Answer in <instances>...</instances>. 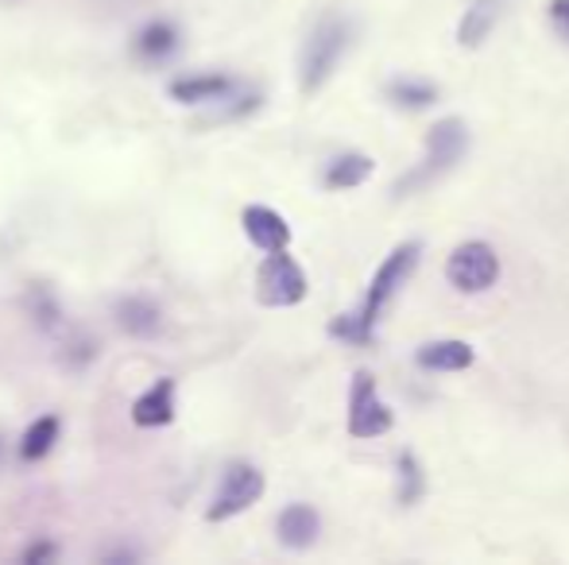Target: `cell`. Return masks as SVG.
<instances>
[{"mask_svg":"<svg viewBox=\"0 0 569 565\" xmlns=\"http://www.w3.org/2000/svg\"><path fill=\"white\" fill-rule=\"evenodd\" d=\"M182 51V28L171 20V16H151L128 39V54H132L140 67L159 70L167 62H174V54Z\"/></svg>","mask_w":569,"mask_h":565,"instance_id":"cell-8","label":"cell"},{"mask_svg":"<svg viewBox=\"0 0 569 565\" xmlns=\"http://www.w3.org/2000/svg\"><path fill=\"white\" fill-rule=\"evenodd\" d=\"M446 280L461 294H485L500 283V256H496L492 244L465 241L446 260Z\"/></svg>","mask_w":569,"mask_h":565,"instance_id":"cell-5","label":"cell"},{"mask_svg":"<svg viewBox=\"0 0 569 565\" xmlns=\"http://www.w3.org/2000/svg\"><path fill=\"white\" fill-rule=\"evenodd\" d=\"M352 47V20L341 12H326L322 20L310 28L307 43H302L299 54V90L318 93L333 74H338L341 59L349 54Z\"/></svg>","mask_w":569,"mask_h":565,"instance_id":"cell-2","label":"cell"},{"mask_svg":"<svg viewBox=\"0 0 569 565\" xmlns=\"http://www.w3.org/2000/svg\"><path fill=\"white\" fill-rule=\"evenodd\" d=\"M174 418V380L163 376L132 403V423L140 430H156V426H167Z\"/></svg>","mask_w":569,"mask_h":565,"instance_id":"cell-15","label":"cell"},{"mask_svg":"<svg viewBox=\"0 0 569 565\" xmlns=\"http://www.w3.org/2000/svg\"><path fill=\"white\" fill-rule=\"evenodd\" d=\"M376 174V159L365 155V151H341L326 163L322 171V186L326 190H357L365 186L368 179Z\"/></svg>","mask_w":569,"mask_h":565,"instance_id":"cell-16","label":"cell"},{"mask_svg":"<svg viewBox=\"0 0 569 565\" xmlns=\"http://www.w3.org/2000/svg\"><path fill=\"white\" fill-rule=\"evenodd\" d=\"M240 90V82L232 74H218V70H206V74H182L167 82V93L179 105H210L218 109L221 101H229Z\"/></svg>","mask_w":569,"mask_h":565,"instance_id":"cell-9","label":"cell"},{"mask_svg":"<svg viewBox=\"0 0 569 565\" xmlns=\"http://www.w3.org/2000/svg\"><path fill=\"white\" fill-rule=\"evenodd\" d=\"M59 434H62V423H59V415H43V418H36L28 430H23V437H20V461H43L47 453L54 450V442H59Z\"/></svg>","mask_w":569,"mask_h":565,"instance_id":"cell-18","label":"cell"},{"mask_svg":"<svg viewBox=\"0 0 569 565\" xmlns=\"http://www.w3.org/2000/svg\"><path fill=\"white\" fill-rule=\"evenodd\" d=\"M503 12H508V0H472V4L465 8L461 23H457V43H461L465 51L485 47L488 39H492L496 23L503 20Z\"/></svg>","mask_w":569,"mask_h":565,"instance_id":"cell-13","label":"cell"},{"mask_svg":"<svg viewBox=\"0 0 569 565\" xmlns=\"http://www.w3.org/2000/svg\"><path fill=\"white\" fill-rule=\"evenodd\" d=\"M465 151H469V124H465L461 117H442V121H435L427 132V155H422V163L415 167V171H407L403 179L396 182V194L407 198V194H415V190H427L430 182H438L446 171H453V167L461 163Z\"/></svg>","mask_w":569,"mask_h":565,"instance_id":"cell-3","label":"cell"},{"mask_svg":"<svg viewBox=\"0 0 569 565\" xmlns=\"http://www.w3.org/2000/svg\"><path fill=\"white\" fill-rule=\"evenodd\" d=\"M547 12H550V23H555V31L569 43V0H550Z\"/></svg>","mask_w":569,"mask_h":565,"instance_id":"cell-22","label":"cell"},{"mask_svg":"<svg viewBox=\"0 0 569 565\" xmlns=\"http://www.w3.org/2000/svg\"><path fill=\"white\" fill-rule=\"evenodd\" d=\"M54 554H59L54 546H31V551L23 554V558H28V562H43V558H54Z\"/></svg>","mask_w":569,"mask_h":565,"instance_id":"cell-23","label":"cell"},{"mask_svg":"<svg viewBox=\"0 0 569 565\" xmlns=\"http://www.w3.org/2000/svg\"><path fill=\"white\" fill-rule=\"evenodd\" d=\"M422 260V244L419 241H403L396 244V249L383 256V264L376 268L372 283H368L365 291V302H360L357 310H349V314L333 317L330 333L338 341H349V345H372L376 341V325H380V314L391 306V299H396L399 291H403V283L415 275V268H419Z\"/></svg>","mask_w":569,"mask_h":565,"instance_id":"cell-1","label":"cell"},{"mask_svg":"<svg viewBox=\"0 0 569 565\" xmlns=\"http://www.w3.org/2000/svg\"><path fill=\"white\" fill-rule=\"evenodd\" d=\"M263 488H268V481H263V473L252 465V461H232L226 473H221V488H218V496H213L206 519L226 523L232 515L248 512V507L263 496Z\"/></svg>","mask_w":569,"mask_h":565,"instance_id":"cell-6","label":"cell"},{"mask_svg":"<svg viewBox=\"0 0 569 565\" xmlns=\"http://www.w3.org/2000/svg\"><path fill=\"white\" fill-rule=\"evenodd\" d=\"M0 468H4V434H0Z\"/></svg>","mask_w":569,"mask_h":565,"instance_id":"cell-24","label":"cell"},{"mask_svg":"<svg viewBox=\"0 0 569 565\" xmlns=\"http://www.w3.org/2000/svg\"><path fill=\"white\" fill-rule=\"evenodd\" d=\"M59 333H62L59 361H62V369H67V372H86L93 361H98V341H93L86 330H70V325H62Z\"/></svg>","mask_w":569,"mask_h":565,"instance_id":"cell-19","label":"cell"},{"mask_svg":"<svg viewBox=\"0 0 569 565\" xmlns=\"http://www.w3.org/2000/svg\"><path fill=\"white\" fill-rule=\"evenodd\" d=\"M310 283L302 264L291 256L287 249L279 252H263V264L256 272V299L271 310H287V306H299L307 299Z\"/></svg>","mask_w":569,"mask_h":565,"instance_id":"cell-4","label":"cell"},{"mask_svg":"<svg viewBox=\"0 0 569 565\" xmlns=\"http://www.w3.org/2000/svg\"><path fill=\"white\" fill-rule=\"evenodd\" d=\"M383 98L391 101L396 109H403V113H422V109H430L438 101V85L430 82V78H391L388 85H383Z\"/></svg>","mask_w":569,"mask_h":565,"instance_id":"cell-17","label":"cell"},{"mask_svg":"<svg viewBox=\"0 0 569 565\" xmlns=\"http://www.w3.org/2000/svg\"><path fill=\"white\" fill-rule=\"evenodd\" d=\"M0 4H20V0H0Z\"/></svg>","mask_w":569,"mask_h":565,"instance_id":"cell-25","label":"cell"},{"mask_svg":"<svg viewBox=\"0 0 569 565\" xmlns=\"http://www.w3.org/2000/svg\"><path fill=\"white\" fill-rule=\"evenodd\" d=\"M396 473H399V504L415 507L422 496H427V473H422V461L415 457L411 450H403L396 461Z\"/></svg>","mask_w":569,"mask_h":565,"instance_id":"cell-21","label":"cell"},{"mask_svg":"<svg viewBox=\"0 0 569 565\" xmlns=\"http://www.w3.org/2000/svg\"><path fill=\"white\" fill-rule=\"evenodd\" d=\"M322 535V515L310 504H287L276 519V538L287 551H310Z\"/></svg>","mask_w":569,"mask_h":565,"instance_id":"cell-12","label":"cell"},{"mask_svg":"<svg viewBox=\"0 0 569 565\" xmlns=\"http://www.w3.org/2000/svg\"><path fill=\"white\" fill-rule=\"evenodd\" d=\"M472 361H477V349L461 337L427 341V345H419V353H415V364L427 372H465V369H472Z\"/></svg>","mask_w":569,"mask_h":565,"instance_id":"cell-14","label":"cell"},{"mask_svg":"<svg viewBox=\"0 0 569 565\" xmlns=\"http://www.w3.org/2000/svg\"><path fill=\"white\" fill-rule=\"evenodd\" d=\"M113 322L120 333H128L132 341H156L163 333V306L148 294H124L113 306Z\"/></svg>","mask_w":569,"mask_h":565,"instance_id":"cell-10","label":"cell"},{"mask_svg":"<svg viewBox=\"0 0 569 565\" xmlns=\"http://www.w3.org/2000/svg\"><path fill=\"white\" fill-rule=\"evenodd\" d=\"M28 310L36 317V325L43 333H59L67 325V314H62V302L51 286H31L28 291Z\"/></svg>","mask_w":569,"mask_h":565,"instance_id":"cell-20","label":"cell"},{"mask_svg":"<svg viewBox=\"0 0 569 565\" xmlns=\"http://www.w3.org/2000/svg\"><path fill=\"white\" fill-rule=\"evenodd\" d=\"M240 225H244V236L260 252H279L291 244V225H287L283 213L271 210V205H248V210L240 213Z\"/></svg>","mask_w":569,"mask_h":565,"instance_id":"cell-11","label":"cell"},{"mask_svg":"<svg viewBox=\"0 0 569 565\" xmlns=\"http://www.w3.org/2000/svg\"><path fill=\"white\" fill-rule=\"evenodd\" d=\"M391 426H396V415H391V407L376 392V376L372 372H357L349 387V434L383 437Z\"/></svg>","mask_w":569,"mask_h":565,"instance_id":"cell-7","label":"cell"}]
</instances>
